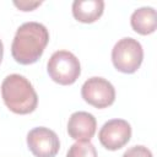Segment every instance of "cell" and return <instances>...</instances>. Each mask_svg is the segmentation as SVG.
Wrapping results in <instances>:
<instances>
[{
  "mask_svg": "<svg viewBox=\"0 0 157 157\" xmlns=\"http://www.w3.org/2000/svg\"><path fill=\"white\" fill-rule=\"evenodd\" d=\"M121 157H153V156H152V152L147 147L142 145H136V146L128 148Z\"/></svg>",
  "mask_w": 157,
  "mask_h": 157,
  "instance_id": "12",
  "label": "cell"
},
{
  "mask_svg": "<svg viewBox=\"0 0 157 157\" xmlns=\"http://www.w3.org/2000/svg\"><path fill=\"white\" fill-rule=\"evenodd\" d=\"M27 146L36 157H55L60 148V141L53 130L38 126L27 134Z\"/></svg>",
  "mask_w": 157,
  "mask_h": 157,
  "instance_id": "7",
  "label": "cell"
},
{
  "mask_svg": "<svg viewBox=\"0 0 157 157\" xmlns=\"http://www.w3.org/2000/svg\"><path fill=\"white\" fill-rule=\"evenodd\" d=\"M1 97L12 113L21 115L32 113L38 104V96L32 83L20 74H11L4 78Z\"/></svg>",
  "mask_w": 157,
  "mask_h": 157,
  "instance_id": "2",
  "label": "cell"
},
{
  "mask_svg": "<svg viewBox=\"0 0 157 157\" xmlns=\"http://www.w3.org/2000/svg\"><path fill=\"white\" fill-rule=\"evenodd\" d=\"M144 59V49L140 42L131 37L121 38L112 49L114 67L124 74H134L139 70Z\"/></svg>",
  "mask_w": 157,
  "mask_h": 157,
  "instance_id": "4",
  "label": "cell"
},
{
  "mask_svg": "<svg viewBox=\"0 0 157 157\" xmlns=\"http://www.w3.org/2000/svg\"><path fill=\"white\" fill-rule=\"evenodd\" d=\"M130 137L131 126L124 119H110L105 121L98 132L101 145L109 151H117L124 147Z\"/></svg>",
  "mask_w": 157,
  "mask_h": 157,
  "instance_id": "6",
  "label": "cell"
},
{
  "mask_svg": "<svg viewBox=\"0 0 157 157\" xmlns=\"http://www.w3.org/2000/svg\"><path fill=\"white\" fill-rule=\"evenodd\" d=\"M81 96L88 104L103 109L114 103L115 90L108 80L103 77H91L82 85Z\"/></svg>",
  "mask_w": 157,
  "mask_h": 157,
  "instance_id": "5",
  "label": "cell"
},
{
  "mask_svg": "<svg viewBox=\"0 0 157 157\" xmlns=\"http://www.w3.org/2000/svg\"><path fill=\"white\" fill-rule=\"evenodd\" d=\"M47 70L50 78L63 86L76 82L81 74V65L78 59L67 50H58L52 54L48 60Z\"/></svg>",
  "mask_w": 157,
  "mask_h": 157,
  "instance_id": "3",
  "label": "cell"
},
{
  "mask_svg": "<svg viewBox=\"0 0 157 157\" xmlns=\"http://www.w3.org/2000/svg\"><path fill=\"white\" fill-rule=\"evenodd\" d=\"M130 25L132 29L139 34L147 36L153 33L157 27L156 10L150 6H145L135 10L130 17Z\"/></svg>",
  "mask_w": 157,
  "mask_h": 157,
  "instance_id": "10",
  "label": "cell"
},
{
  "mask_svg": "<svg viewBox=\"0 0 157 157\" xmlns=\"http://www.w3.org/2000/svg\"><path fill=\"white\" fill-rule=\"evenodd\" d=\"M66 157H98L93 144L90 141H77L67 151Z\"/></svg>",
  "mask_w": 157,
  "mask_h": 157,
  "instance_id": "11",
  "label": "cell"
},
{
  "mask_svg": "<svg viewBox=\"0 0 157 157\" xmlns=\"http://www.w3.org/2000/svg\"><path fill=\"white\" fill-rule=\"evenodd\" d=\"M2 55H4V44H2V42L0 39V63L2 60Z\"/></svg>",
  "mask_w": 157,
  "mask_h": 157,
  "instance_id": "14",
  "label": "cell"
},
{
  "mask_svg": "<svg viewBox=\"0 0 157 157\" xmlns=\"http://www.w3.org/2000/svg\"><path fill=\"white\" fill-rule=\"evenodd\" d=\"M49 42L47 27L39 22H26L21 25L11 44V54L16 63L29 65L36 63L43 54Z\"/></svg>",
  "mask_w": 157,
  "mask_h": 157,
  "instance_id": "1",
  "label": "cell"
},
{
  "mask_svg": "<svg viewBox=\"0 0 157 157\" xmlns=\"http://www.w3.org/2000/svg\"><path fill=\"white\" fill-rule=\"evenodd\" d=\"M104 10L103 0H75L72 2V15L75 20L82 23L97 21Z\"/></svg>",
  "mask_w": 157,
  "mask_h": 157,
  "instance_id": "9",
  "label": "cell"
},
{
  "mask_svg": "<svg viewBox=\"0 0 157 157\" xmlns=\"http://www.w3.org/2000/svg\"><path fill=\"white\" fill-rule=\"evenodd\" d=\"M42 2L40 1H15L13 2V5L16 6V7H18L20 10H22V11H32V10H34L37 6H39Z\"/></svg>",
  "mask_w": 157,
  "mask_h": 157,
  "instance_id": "13",
  "label": "cell"
},
{
  "mask_svg": "<svg viewBox=\"0 0 157 157\" xmlns=\"http://www.w3.org/2000/svg\"><path fill=\"white\" fill-rule=\"evenodd\" d=\"M97 128L96 118L88 112H75L67 121V132L76 141H90Z\"/></svg>",
  "mask_w": 157,
  "mask_h": 157,
  "instance_id": "8",
  "label": "cell"
}]
</instances>
